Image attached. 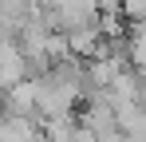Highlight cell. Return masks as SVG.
Instances as JSON below:
<instances>
[{"label": "cell", "instance_id": "1", "mask_svg": "<svg viewBox=\"0 0 146 142\" xmlns=\"http://www.w3.org/2000/svg\"><path fill=\"white\" fill-rule=\"evenodd\" d=\"M119 8H122V20L126 24L146 20V0H119Z\"/></svg>", "mask_w": 146, "mask_h": 142}]
</instances>
